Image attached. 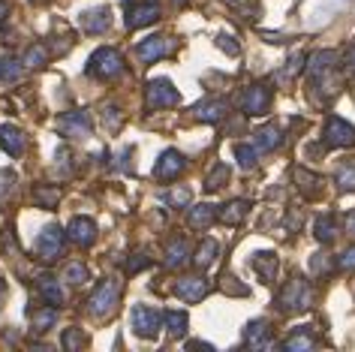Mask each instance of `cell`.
I'll list each match as a JSON object with an SVG mask.
<instances>
[{
  "instance_id": "1",
  "label": "cell",
  "mask_w": 355,
  "mask_h": 352,
  "mask_svg": "<svg viewBox=\"0 0 355 352\" xmlns=\"http://www.w3.org/2000/svg\"><path fill=\"white\" fill-rule=\"evenodd\" d=\"M91 78H103V82H109V78H118L123 73V55L118 49H96L91 60H87V69H85Z\"/></svg>"
},
{
  "instance_id": "2",
  "label": "cell",
  "mask_w": 355,
  "mask_h": 352,
  "mask_svg": "<svg viewBox=\"0 0 355 352\" xmlns=\"http://www.w3.org/2000/svg\"><path fill=\"white\" fill-rule=\"evenodd\" d=\"M310 301H313V292H310V283L304 277H292L283 283V289L277 292V307L286 313H295V310H307Z\"/></svg>"
},
{
  "instance_id": "3",
  "label": "cell",
  "mask_w": 355,
  "mask_h": 352,
  "mask_svg": "<svg viewBox=\"0 0 355 352\" xmlns=\"http://www.w3.org/2000/svg\"><path fill=\"white\" fill-rule=\"evenodd\" d=\"M118 298H121V280H114V277L103 280V283L94 289V295L87 298V313L96 316V319H105V316L114 313Z\"/></svg>"
},
{
  "instance_id": "4",
  "label": "cell",
  "mask_w": 355,
  "mask_h": 352,
  "mask_svg": "<svg viewBox=\"0 0 355 352\" xmlns=\"http://www.w3.org/2000/svg\"><path fill=\"white\" fill-rule=\"evenodd\" d=\"M130 325L139 337L154 340L159 334V328H163V313L154 310V307H148V304H136L132 313H130Z\"/></svg>"
},
{
  "instance_id": "5",
  "label": "cell",
  "mask_w": 355,
  "mask_h": 352,
  "mask_svg": "<svg viewBox=\"0 0 355 352\" xmlns=\"http://www.w3.org/2000/svg\"><path fill=\"white\" fill-rule=\"evenodd\" d=\"M145 103L148 109H168V105L181 103V94H178V87L168 78H154V82H148Z\"/></svg>"
},
{
  "instance_id": "6",
  "label": "cell",
  "mask_w": 355,
  "mask_h": 352,
  "mask_svg": "<svg viewBox=\"0 0 355 352\" xmlns=\"http://www.w3.org/2000/svg\"><path fill=\"white\" fill-rule=\"evenodd\" d=\"M64 244H67V232L60 226H46L37 238V256L46 259V262H55L60 253H64Z\"/></svg>"
},
{
  "instance_id": "7",
  "label": "cell",
  "mask_w": 355,
  "mask_h": 352,
  "mask_svg": "<svg viewBox=\"0 0 355 352\" xmlns=\"http://www.w3.org/2000/svg\"><path fill=\"white\" fill-rule=\"evenodd\" d=\"M58 130H60V136H67V139H87L91 136V114L82 112V109H76V112H64L58 118Z\"/></svg>"
},
{
  "instance_id": "8",
  "label": "cell",
  "mask_w": 355,
  "mask_h": 352,
  "mask_svg": "<svg viewBox=\"0 0 355 352\" xmlns=\"http://www.w3.org/2000/svg\"><path fill=\"white\" fill-rule=\"evenodd\" d=\"M241 109H244V114H250V118L268 114V109H271V87L268 85H250V87H244Z\"/></svg>"
},
{
  "instance_id": "9",
  "label": "cell",
  "mask_w": 355,
  "mask_h": 352,
  "mask_svg": "<svg viewBox=\"0 0 355 352\" xmlns=\"http://www.w3.org/2000/svg\"><path fill=\"white\" fill-rule=\"evenodd\" d=\"M322 145L325 148H349L355 145V127L340 118H328L322 130Z\"/></svg>"
},
{
  "instance_id": "10",
  "label": "cell",
  "mask_w": 355,
  "mask_h": 352,
  "mask_svg": "<svg viewBox=\"0 0 355 352\" xmlns=\"http://www.w3.org/2000/svg\"><path fill=\"white\" fill-rule=\"evenodd\" d=\"M187 169V160H184L178 151H163L159 154V160L154 166V178L157 181H175L178 175Z\"/></svg>"
},
{
  "instance_id": "11",
  "label": "cell",
  "mask_w": 355,
  "mask_h": 352,
  "mask_svg": "<svg viewBox=\"0 0 355 352\" xmlns=\"http://www.w3.org/2000/svg\"><path fill=\"white\" fill-rule=\"evenodd\" d=\"M67 238L78 244V247H91L96 241V223L91 217H73L67 226Z\"/></svg>"
},
{
  "instance_id": "12",
  "label": "cell",
  "mask_w": 355,
  "mask_h": 352,
  "mask_svg": "<svg viewBox=\"0 0 355 352\" xmlns=\"http://www.w3.org/2000/svg\"><path fill=\"white\" fill-rule=\"evenodd\" d=\"M159 19V6L157 3H132L127 6V28L130 30H139V28H148V24H154Z\"/></svg>"
},
{
  "instance_id": "13",
  "label": "cell",
  "mask_w": 355,
  "mask_h": 352,
  "mask_svg": "<svg viewBox=\"0 0 355 352\" xmlns=\"http://www.w3.org/2000/svg\"><path fill=\"white\" fill-rule=\"evenodd\" d=\"M229 114V103L220 100V96H211V100H202L196 109H193V118L202 121V124H217Z\"/></svg>"
},
{
  "instance_id": "14",
  "label": "cell",
  "mask_w": 355,
  "mask_h": 352,
  "mask_svg": "<svg viewBox=\"0 0 355 352\" xmlns=\"http://www.w3.org/2000/svg\"><path fill=\"white\" fill-rule=\"evenodd\" d=\"M208 280L205 277H181L175 283V295L178 298H184V301H190V304H196L202 301V298L208 295Z\"/></svg>"
},
{
  "instance_id": "15",
  "label": "cell",
  "mask_w": 355,
  "mask_h": 352,
  "mask_svg": "<svg viewBox=\"0 0 355 352\" xmlns=\"http://www.w3.org/2000/svg\"><path fill=\"white\" fill-rule=\"evenodd\" d=\"M168 51H172V46H168L166 37H148L136 46V55H139L141 64H157V60L166 58Z\"/></svg>"
},
{
  "instance_id": "16",
  "label": "cell",
  "mask_w": 355,
  "mask_h": 352,
  "mask_svg": "<svg viewBox=\"0 0 355 352\" xmlns=\"http://www.w3.org/2000/svg\"><path fill=\"white\" fill-rule=\"evenodd\" d=\"M337 64V51H313L310 58H304V69L310 78H322L334 69Z\"/></svg>"
},
{
  "instance_id": "17",
  "label": "cell",
  "mask_w": 355,
  "mask_h": 352,
  "mask_svg": "<svg viewBox=\"0 0 355 352\" xmlns=\"http://www.w3.org/2000/svg\"><path fill=\"white\" fill-rule=\"evenodd\" d=\"M0 148H3L10 157H21L24 148H28V139H24V133L19 127L3 124V127H0Z\"/></svg>"
},
{
  "instance_id": "18",
  "label": "cell",
  "mask_w": 355,
  "mask_h": 352,
  "mask_svg": "<svg viewBox=\"0 0 355 352\" xmlns=\"http://www.w3.org/2000/svg\"><path fill=\"white\" fill-rule=\"evenodd\" d=\"M82 30L85 33H105L112 28V15H109V10L105 6H96V10H87V12H82Z\"/></svg>"
},
{
  "instance_id": "19",
  "label": "cell",
  "mask_w": 355,
  "mask_h": 352,
  "mask_svg": "<svg viewBox=\"0 0 355 352\" xmlns=\"http://www.w3.org/2000/svg\"><path fill=\"white\" fill-rule=\"evenodd\" d=\"M268 322L265 319H253V322H247V328H244V343L250 349H268L271 346V340H268Z\"/></svg>"
},
{
  "instance_id": "20",
  "label": "cell",
  "mask_w": 355,
  "mask_h": 352,
  "mask_svg": "<svg viewBox=\"0 0 355 352\" xmlns=\"http://www.w3.org/2000/svg\"><path fill=\"white\" fill-rule=\"evenodd\" d=\"M253 271H256V277L262 280V283H274V277H277V268H280V262H277V256L274 253H268V250H262V253H256L253 256Z\"/></svg>"
},
{
  "instance_id": "21",
  "label": "cell",
  "mask_w": 355,
  "mask_h": 352,
  "mask_svg": "<svg viewBox=\"0 0 355 352\" xmlns=\"http://www.w3.org/2000/svg\"><path fill=\"white\" fill-rule=\"evenodd\" d=\"M295 187L304 199H319L322 196V178L307 169H295Z\"/></svg>"
},
{
  "instance_id": "22",
  "label": "cell",
  "mask_w": 355,
  "mask_h": 352,
  "mask_svg": "<svg viewBox=\"0 0 355 352\" xmlns=\"http://www.w3.org/2000/svg\"><path fill=\"white\" fill-rule=\"evenodd\" d=\"M190 262V244L187 238H172L166 247V268H184Z\"/></svg>"
},
{
  "instance_id": "23",
  "label": "cell",
  "mask_w": 355,
  "mask_h": 352,
  "mask_svg": "<svg viewBox=\"0 0 355 352\" xmlns=\"http://www.w3.org/2000/svg\"><path fill=\"white\" fill-rule=\"evenodd\" d=\"M37 292L46 298V301L51 304V307H60L67 301V295H64V289H60V283L51 274H42L40 280H37Z\"/></svg>"
},
{
  "instance_id": "24",
  "label": "cell",
  "mask_w": 355,
  "mask_h": 352,
  "mask_svg": "<svg viewBox=\"0 0 355 352\" xmlns=\"http://www.w3.org/2000/svg\"><path fill=\"white\" fill-rule=\"evenodd\" d=\"M253 145H256V151H274V148H280L283 145V133L274 124L268 127H259L253 133Z\"/></svg>"
},
{
  "instance_id": "25",
  "label": "cell",
  "mask_w": 355,
  "mask_h": 352,
  "mask_svg": "<svg viewBox=\"0 0 355 352\" xmlns=\"http://www.w3.org/2000/svg\"><path fill=\"white\" fill-rule=\"evenodd\" d=\"M28 316H31V328L37 331V334H42V331H49L51 325L58 322V307H51V304H46V307H33Z\"/></svg>"
},
{
  "instance_id": "26",
  "label": "cell",
  "mask_w": 355,
  "mask_h": 352,
  "mask_svg": "<svg viewBox=\"0 0 355 352\" xmlns=\"http://www.w3.org/2000/svg\"><path fill=\"white\" fill-rule=\"evenodd\" d=\"M247 208H250L247 199H235V202H229V205H223L217 211V220H223L226 226H238L247 217Z\"/></svg>"
},
{
  "instance_id": "27",
  "label": "cell",
  "mask_w": 355,
  "mask_h": 352,
  "mask_svg": "<svg viewBox=\"0 0 355 352\" xmlns=\"http://www.w3.org/2000/svg\"><path fill=\"white\" fill-rule=\"evenodd\" d=\"M187 220H190L193 229H211V226H214V220H217V208L208 205V202H202V205H193Z\"/></svg>"
},
{
  "instance_id": "28",
  "label": "cell",
  "mask_w": 355,
  "mask_h": 352,
  "mask_svg": "<svg viewBox=\"0 0 355 352\" xmlns=\"http://www.w3.org/2000/svg\"><path fill=\"white\" fill-rule=\"evenodd\" d=\"M217 253H220V244L214 238H205L196 247V256H193V262H196V268L205 271V268H211L217 262Z\"/></svg>"
},
{
  "instance_id": "29",
  "label": "cell",
  "mask_w": 355,
  "mask_h": 352,
  "mask_svg": "<svg viewBox=\"0 0 355 352\" xmlns=\"http://www.w3.org/2000/svg\"><path fill=\"white\" fill-rule=\"evenodd\" d=\"M334 181L343 193H355V157H349V160H343L340 166H337Z\"/></svg>"
},
{
  "instance_id": "30",
  "label": "cell",
  "mask_w": 355,
  "mask_h": 352,
  "mask_svg": "<svg viewBox=\"0 0 355 352\" xmlns=\"http://www.w3.org/2000/svg\"><path fill=\"white\" fill-rule=\"evenodd\" d=\"M316 241H322V244H331L334 238H337V220H334V214H322V217H316Z\"/></svg>"
},
{
  "instance_id": "31",
  "label": "cell",
  "mask_w": 355,
  "mask_h": 352,
  "mask_svg": "<svg viewBox=\"0 0 355 352\" xmlns=\"http://www.w3.org/2000/svg\"><path fill=\"white\" fill-rule=\"evenodd\" d=\"M21 76H24V64L19 58H12V55L0 58V82H19Z\"/></svg>"
},
{
  "instance_id": "32",
  "label": "cell",
  "mask_w": 355,
  "mask_h": 352,
  "mask_svg": "<svg viewBox=\"0 0 355 352\" xmlns=\"http://www.w3.org/2000/svg\"><path fill=\"white\" fill-rule=\"evenodd\" d=\"M21 64L31 67V69H42V67L49 64V46H42V42H33V46H28V51H24V58H21Z\"/></svg>"
},
{
  "instance_id": "33",
  "label": "cell",
  "mask_w": 355,
  "mask_h": 352,
  "mask_svg": "<svg viewBox=\"0 0 355 352\" xmlns=\"http://www.w3.org/2000/svg\"><path fill=\"white\" fill-rule=\"evenodd\" d=\"M163 322H166V328L172 337H184V334H187V313L184 310H166Z\"/></svg>"
},
{
  "instance_id": "34",
  "label": "cell",
  "mask_w": 355,
  "mask_h": 352,
  "mask_svg": "<svg viewBox=\"0 0 355 352\" xmlns=\"http://www.w3.org/2000/svg\"><path fill=\"white\" fill-rule=\"evenodd\" d=\"M33 202H37V208H58L60 190H58V187H46V184H40V187H33Z\"/></svg>"
},
{
  "instance_id": "35",
  "label": "cell",
  "mask_w": 355,
  "mask_h": 352,
  "mask_svg": "<svg viewBox=\"0 0 355 352\" xmlns=\"http://www.w3.org/2000/svg\"><path fill=\"white\" fill-rule=\"evenodd\" d=\"M313 346H316V340L310 337V331H307V328H301V331L292 334V337L283 340V349H289V352H298V349H313Z\"/></svg>"
},
{
  "instance_id": "36",
  "label": "cell",
  "mask_w": 355,
  "mask_h": 352,
  "mask_svg": "<svg viewBox=\"0 0 355 352\" xmlns=\"http://www.w3.org/2000/svg\"><path fill=\"white\" fill-rule=\"evenodd\" d=\"M235 157H238V166H241L244 172L256 169V163H259V151H256V145H235Z\"/></svg>"
},
{
  "instance_id": "37",
  "label": "cell",
  "mask_w": 355,
  "mask_h": 352,
  "mask_svg": "<svg viewBox=\"0 0 355 352\" xmlns=\"http://www.w3.org/2000/svg\"><path fill=\"white\" fill-rule=\"evenodd\" d=\"M301 69H304V55H301V51H295V55L286 60V67H283L280 73H277V82H292V78H295Z\"/></svg>"
},
{
  "instance_id": "38",
  "label": "cell",
  "mask_w": 355,
  "mask_h": 352,
  "mask_svg": "<svg viewBox=\"0 0 355 352\" xmlns=\"http://www.w3.org/2000/svg\"><path fill=\"white\" fill-rule=\"evenodd\" d=\"M226 181H229V166H226V163H217L214 172H211L208 178H205V193H217Z\"/></svg>"
},
{
  "instance_id": "39",
  "label": "cell",
  "mask_w": 355,
  "mask_h": 352,
  "mask_svg": "<svg viewBox=\"0 0 355 352\" xmlns=\"http://www.w3.org/2000/svg\"><path fill=\"white\" fill-rule=\"evenodd\" d=\"M87 268L82 265V262H69V265L64 268V280L67 283H73V286H82V283H87Z\"/></svg>"
},
{
  "instance_id": "40",
  "label": "cell",
  "mask_w": 355,
  "mask_h": 352,
  "mask_svg": "<svg viewBox=\"0 0 355 352\" xmlns=\"http://www.w3.org/2000/svg\"><path fill=\"white\" fill-rule=\"evenodd\" d=\"M103 124H105L109 133H118L121 124H123V114H121L118 105H105V109H103Z\"/></svg>"
},
{
  "instance_id": "41",
  "label": "cell",
  "mask_w": 355,
  "mask_h": 352,
  "mask_svg": "<svg viewBox=\"0 0 355 352\" xmlns=\"http://www.w3.org/2000/svg\"><path fill=\"white\" fill-rule=\"evenodd\" d=\"M310 268H313V274H331L337 265L331 262V256H328V253H316V256L310 259Z\"/></svg>"
},
{
  "instance_id": "42",
  "label": "cell",
  "mask_w": 355,
  "mask_h": 352,
  "mask_svg": "<svg viewBox=\"0 0 355 352\" xmlns=\"http://www.w3.org/2000/svg\"><path fill=\"white\" fill-rule=\"evenodd\" d=\"M64 349H69V352H76V349H82L85 346V334H82V328H67L64 331Z\"/></svg>"
},
{
  "instance_id": "43",
  "label": "cell",
  "mask_w": 355,
  "mask_h": 352,
  "mask_svg": "<svg viewBox=\"0 0 355 352\" xmlns=\"http://www.w3.org/2000/svg\"><path fill=\"white\" fill-rule=\"evenodd\" d=\"M163 202H168L172 208H187L190 205V190L187 187H181V190H172V193H166Z\"/></svg>"
},
{
  "instance_id": "44",
  "label": "cell",
  "mask_w": 355,
  "mask_h": 352,
  "mask_svg": "<svg viewBox=\"0 0 355 352\" xmlns=\"http://www.w3.org/2000/svg\"><path fill=\"white\" fill-rule=\"evenodd\" d=\"M148 265H150V256L145 250H139V253H132V259L127 262V271H130V274H139V271L148 268Z\"/></svg>"
},
{
  "instance_id": "45",
  "label": "cell",
  "mask_w": 355,
  "mask_h": 352,
  "mask_svg": "<svg viewBox=\"0 0 355 352\" xmlns=\"http://www.w3.org/2000/svg\"><path fill=\"white\" fill-rule=\"evenodd\" d=\"M334 265L340 268V271H355V244H352V247H346L340 256H337Z\"/></svg>"
},
{
  "instance_id": "46",
  "label": "cell",
  "mask_w": 355,
  "mask_h": 352,
  "mask_svg": "<svg viewBox=\"0 0 355 352\" xmlns=\"http://www.w3.org/2000/svg\"><path fill=\"white\" fill-rule=\"evenodd\" d=\"M220 289H223V292H229V295H247V292H250L247 286L235 283V277H229V274H223V283H220Z\"/></svg>"
},
{
  "instance_id": "47",
  "label": "cell",
  "mask_w": 355,
  "mask_h": 352,
  "mask_svg": "<svg viewBox=\"0 0 355 352\" xmlns=\"http://www.w3.org/2000/svg\"><path fill=\"white\" fill-rule=\"evenodd\" d=\"M217 46L223 49L226 55H232V58H235V55H241V46H238L232 37H226V33H220V37H217Z\"/></svg>"
},
{
  "instance_id": "48",
  "label": "cell",
  "mask_w": 355,
  "mask_h": 352,
  "mask_svg": "<svg viewBox=\"0 0 355 352\" xmlns=\"http://www.w3.org/2000/svg\"><path fill=\"white\" fill-rule=\"evenodd\" d=\"M12 184H15V175L12 172H0V196H10Z\"/></svg>"
},
{
  "instance_id": "49",
  "label": "cell",
  "mask_w": 355,
  "mask_h": 352,
  "mask_svg": "<svg viewBox=\"0 0 355 352\" xmlns=\"http://www.w3.org/2000/svg\"><path fill=\"white\" fill-rule=\"evenodd\" d=\"M298 229H301V211L289 208V214H286V232H298Z\"/></svg>"
},
{
  "instance_id": "50",
  "label": "cell",
  "mask_w": 355,
  "mask_h": 352,
  "mask_svg": "<svg viewBox=\"0 0 355 352\" xmlns=\"http://www.w3.org/2000/svg\"><path fill=\"white\" fill-rule=\"evenodd\" d=\"M343 64H346V69H349V73H355V42L343 51Z\"/></svg>"
},
{
  "instance_id": "51",
  "label": "cell",
  "mask_w": 355,
  "mask_h": 352,
  "mask_svg": "<svg viewBox=\"0 0 355 352\" xmlns=\"http://www.w3.org/2000/svg\"><path fill=\"white\" fill-rule=\"evenodd\" d=\"M262 39H265V42H277V46H280V42H286V33H271V30H262Z\"/></svg>"
},
{
  "instance_id": "52",
  "label": "cell",
  "mask_w": 355,
  "mask_h": 352,
  "mask_svg": "<svg viewBox=\"0 0 355 352\" xmlns=\"http://www.w3.org/2000/svg\"><path fill=\"white\" fill-rule=\"evenodd\" d=\"M343 223H346V232H352V235H355V211H349V214H346Z\"/></svg>"
},
{
  "instance_id": "53",
  "label": "cell",
  "mask_w": 355,
  "mask_h": 352,
  "mask_svg": "<svg viewBox=\"0 0 355 352\" xmlns=\"http://www.w3.org/2000/svg\"><path fill=\"white\" fill-rule=\"evenodd\" d=\"M6 15H10V3H6V0H0V24L6 21Z\"/></svg>"
},
{
  "instance_id": "54",
  "label": "cell",
  "mask_w": 355,
  "mask_h": 352,
  "mask_svg": "<svg viewBox=\"0 0 355 352\" xmlns=\"http://www.w3.org/2000/svg\"><path fill=\"white\" fill-rule=\"evenodd\" d=\"M187 346H190V349H214L211 343H202V340H193V343H187Z\"/></svg>"
},
{
  "instance_id": "55",
  "label": "cell",
  "mask_w": 355,
  "mask_h": 352,
  "mask_svg": "<svg viewBox=\"0 0 355 352\" xmlns=\"http://www.w3.org/2000/svg\"><path fill=\"white\" fill-rule=\"evenodd\" d=\"M3 298H6V280H0V304H3Z\"/></svg>"
},
{
  "instance_id": "56",
  "label": "cell",
  "mask_w": 355,
  "mask_h": 352,
  "mask_svg": "<svg viewBox=\"0 0 355 352\" xmlns=\"http://www.w3.org/2000/svg\"><path fill=\"white\" fill-rule=\"evenodd\" d=\"M226 3H229V6H244L247 0H226Z\"/></svg>"
},
{
  "instance_id": "57",
  "label": "cell",
  "mask_w": 355,
  "mask_h": 352,
  "mask_svg": "<svg viewBox=\"0 0 355 352\" xmlns=\"http://www.w3.org/2000/svg\"><path fill=\"white\" fill-rule=\"evenodd\" d=\"M172 3H178V6H187V3H190V0H172Z\"/></svg>"
}]
</instances>
